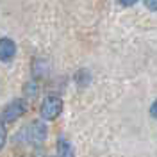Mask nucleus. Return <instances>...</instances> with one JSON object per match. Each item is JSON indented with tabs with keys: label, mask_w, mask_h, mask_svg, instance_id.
<instances>
[{
	"label": "nucleus",
	"mask_w": 157,
	"mask_h": 157,
	"mask_svg": "<svg viewBox=\"0 0 157 157\" xmlns=\"http://www.w3.org/2000/svg\"><path fill=\"white\" fill-rule=\"evenodd\" d=\"M21 134H25V141L32 145H41L47 137V127L39 121H32L27 128L21 130Z\"/></svg>",
	"instance_id": "3"
},
{
	"label": "nucleus",
	"mask_w": 157,
	"mask_h": 157,
	"mask_svg": "<svg viewBox=\"0 0 157 157\" xmlns=\"http://www.w3.org/2000/svg\"><path fill=\"white\" fill-rule=\"evenodd\" d=\"M6 139H7V128H6V123L0 120V150L6 145Z\"/></svg>",
	"instance_id": "6"
},
{
	"label": "nucleus",
	"mask_w": 157,
	"mask_h": 157,
	"mask_svg": "<svg viewBox=\"0 0 157 157\" xmlns=\"http://www.w3.org/2000/svg\"><path fill=\"white\" fill-rule=\"evenodd\" d=\"M57 152H59V157H73V147L70 145V141H66L64 137H59Z\"/></svg>",
	"instance_id": "5"
},
{
	"label": "nucleus",
	"mask_w": 157,
	"mask_h": 157,
	"mask_svg": "<svg viewBox=\"0 0 157 157\" xmlns=\"http://www.w3.org/2000/svg\"><path fill=\"white\" fill-rule=\"evenodd\" d=\"M145 6L150 11H157V0H145Z\"/></svg>",
	"instance_id": "7"
},
{
	"label": "nucleus",
	"mask_w": 157,
	"mask_h": 157,
	"mask_svg": "<svg viewBox=\"0 0 157 157\" xmlns=\"http://www.w3.org/2000/svg\"><path fill=\"white\" fill-rule=\"evenodd\" d=\"M150 114H152V116L157 120V100L154 102V104H152V107H150Z\"/></svg>",
	"instance_id": "9"
},
{
	"label": "nucleus",
	"mask_w": 157,
	"mask_h": 157,
	"mask_svg": "<svg viewBox=\"0 0 157 157\" xmlns=\"http://www.w3.org/2000/svg\"><path fill=\"white\" fill-rule=\"evenodd\" d=\"M14 54H16V45H14V41L9 39V38L0 39V61L9 63V61H13Z\"/></svg>",
	"instance_id": "4"
},
{
	"label": "nucleus",
	"mask_w": 157,
	"mask_h": 157,
	"mask_svg": "<svg viewBox=\"0 0 157 157\" xmlns=\"http://www.w3.org/2000/svg\"><path fill=\"white\" fill-rule=\"evenodd\" d=\"M63 111V100L57 95H48L45 97L43 104H41V118L43 120H56Z\"/></svg>",
	"instance_id": "2"
},
{
	"label": "nucleus",
	"mask_w": 157,
	"mask_h": 157,
	"mask_svg": "<svg viewBox=\"0 0 157 157\" xmlns=\"http://www.w3.org/2000/svg\"><path fill=\"white\" fill-rule=\"evenodd\" d=\"M118 2H120L121 6H125V7H130V6H134V4H136L137 0H118Z\"/></svg>",
	"instance_id": "8"
},
{
	"label": "nucleus",
	"mask_w": 157,
	"mask_h": 157,
	"mask_svg": "<svg viewBox=\"0 0 157 157\" xmlns=\"http://www.w3.org/2000/svg\"><path fill=\"white\" fill-rule=\"evenodd\" d=\"M25 111H27V102H25L23 98H16V100H13L11 104H7V105L4 107L2 114H0V120H2L4 123H13V121H16L20 116H23Z\"/></svg>",
	"instance_id": "1"
}]
</instances>
